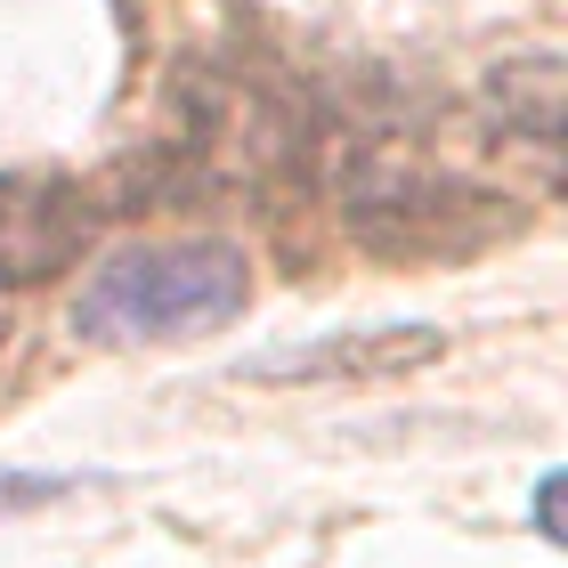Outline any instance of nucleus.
Listing matches in <instances>:
<instances>
[{
    "label": "nucleus",
    "instance_id": "obj_1",
    "mask_svg": "<svg viewBox=\"0 0 568 568\" xmlns=\"http://www.w3.org/2000/svg\"><path fill=\"white\" fill-rule=\"evenodd\" d=\"M252 276L236 244H146L114 252L73 301V333L90 342H187L244 308Z\"/></svg>",
    "mask_w": 568,
    "mask_h": 568
},
{
    "label": "nucleus",
    "instance_id": "obj_2",
    "mask_svg": "<svg viewBox=\"0 0 568 568\" xmlns=\"http://www.w3.org/2000/svg\"><path fill=\"white\" fill-rule=\"evenodd\" d=\"M342 220L366 252L390 261H455L504 236V203L455 171L398 163V154H357L342 179Z\"/></svg>",
    "mask_w": 568,
    "mask_h": 568
},
{
    "label": "nucleus",
    "instance_id": "obj_3",
    "mask_svg": "<svg viewBox=\"0 0 568 568\" xmlns=\"http://www.w3.org/2000/svg\"><path fill=\"white\" fill-rule=\"evenodd\" d=\"M98 236V203L73 179H0V284L65 276Z\"/></svg>",
    "mask_w": 568,
    "mask_h": 568
},
{
    "label": "nucleus",
    "instance_id": "obj_4",
    "mask_svg": "<svg viewBox=\"0 0 568 568\" xmlns=\"http://www.w3.org/2000/svg\"><path fill=\"white\" fill-rule=\"evenodd\" d=\"M552 98H560L552 58H536V65H496V106H504V122H520L536 146H552V131H560Z\"/></svg>",
    "mask_w": 568,
    "mask_h": 568
},
{
    "label": "nucleus",
    "instance_id": "obj_5",
    "mask_svg": "<svg viewBox=\"0 0 568 568\" xmlns=\"http://www.w3.org/2000/svg\"><path fill=\"white\" fill-rule=\"evenodd\" d=\"M49 496H65V479H49V471H9V463H0V520H9V511H33V504H49Z\"/></svg>",
    "mask_w": 568,
    "mask_h": 568
},
{
    "label": "nucleus",
    "instance_id": "obj_6",
    "mask_svg": "<svg viewBox=\"0 0 568 568\" xmlns=\"http://www.w3.org/2000/svg\"><path fill=\"white\" fill-rule=\"evenodd\" d=\"M536 536H560V471L536 487Z\"/></svg>",
    "mask_w": 568,
    "mask_h": 568
},
{
    "label": "nucleus",
    "instance_id": "obj_7",
    "mask_svg": "<svg viewBox=\"0 0 568 568\" xmlns=\"http://www.w3.org/2000/svg\"><path fill=\"white\" fill-rule=\"evenodd\" d=\"M0 342H9V317H0Z\"/></svg>",
    "mask_w": 568,
    "mask_h": 568
}]
</instances>
